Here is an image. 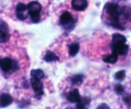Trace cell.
<instances>
[{
  "instance_id": "1",
  "label": "cell",
  "mask_w": 131,
  "mask_h": 109,
  "mask_svg": "<svg viewBox=\"0 0 131 109\" xmlns=\"http://www.w3.org/2000/svg\"><path fill=\"white\" fill-rule=\"evenodd\" d=\"M106 11L110 15L113 25L120 29H124V28L119 23V17L120 14H122V8H120L118 5L115 3L107 4Z\"/></svg>"
},
{
  "instance_id": "2",
  "label": "cell",
  "mask_w": 131,
  "mask_h": 109,
  "mask_svg": "<svg viewBox=\"0 0 131 109\" xmlns=\"http://www.w3.org/2000/svg\"><path fill=\"white\" fill-rule=\"evenodd\" d=\"M28 10L29 15H30L32 22L37 23L40 21V12L42 10V5L36 1H31L28 5Z\"/></svg>"
},
{
  "instance_id": "3",
  "label": "cell",
  "mask_w": 131,
  "mask_h": 109,
  "mask_svg": "<svg viewBox=\"0 0 131 109\" xmlns=\"http://www.w3.org/2000/svg\"><path fill=\"white\" fill-rule=\"evenodd\" d=\"M0 67L4 72H8L10 70L15 71L18 69V65L14 60L9 57H5L1 59Z\"/></svg>"
},
{
  "instance_id": "4",
  "label": "cell",
  "mask_w": 131,
  "mask_h": 109,
  "mask_svg": "<svg viewBox=\"0 0 131 109\" xmlns=\"http://www.w3.org/2000/svg\"><path fill=\"white\" fill-rule=\"evenodd\" d=\"M10 33L8 24L0 19V43H5L10 39Z\"/></svg>"
},
{
  "instance_id": "5",
  "label": "cell",
  "mask_w": 131,
  "mask_h": 109,
  "mask_svg": "<svg viewBox=\"0 0 131 109\" xmlns=\"http://www.w3.org/2000/svg\"><path fill=\"white\" fill-rule=\"evenodd\" d=\"M15 13L16 16L19 20L24 21L27 19L28 15L29 14L28 10V6L24 3H19L16 6L15 8Z\"/></svg>"
},
{
  "instance_id": "6",
  "label": "cell",
  "mask_w": 131,
  "mask_h": 109,
  "mask_svg": "<svg viewBox=\"0 0 131 109\" xmlns=\"http://www.w3.org/2000/svg\"><path fill=\"white\" fill-rule=\"evenodd\" d=\"M30 82L32 88L36 93L37 96H42L43 94V84L41 82L40 80L34 78V77H31V78L30 79Z\"/></svg>"
},
{
  "instance_id": "7",
  "label": "cell",
  "mask_w": 131,
  "mask_h": 109,
  "mask_svg": "<svg viewBox=\"0 0 131 109\" xmlns=\"http://www.w3.org/2000/svg\"><path fill=\"white\" fill-rule=\"evenodd\" d=\"M126 37L120 33H114L112 37V42H111V48L112 49L116 48L120 45L124 44L126 42Z\"/></svg>"
},
{
  "instance_id": "8",
  "label": "cell",
  "mask_w": 131,
  "mask_h": 109,
  "mask_svg": "<svg viewBox=\"0 0 131 109\" xmlns=\"http://www.w3.org/2000/svg\"><path fill=\"white\" fill-rule=\"evenodd\" d=\"M75 21L73 19L71 14L69 12H65L61 15L60 17V23L61 25L67 27L71 24H74Z\"/></svg>"
},
{
  "instance_id": "9",
  "label": "cell",
  "mask_w": 131,
  "mask_h": 109,
  "mask_svg": "<svg viewBox=\"0 0 131 109\" xmlns=\"http://www.w3.org/2000/svg\"><path fill=\"white\" fill-rule=\"evenodd\" d=\"M72 6L77 11H83L88 6L87 0H72Z\"/></svg>"
},
{
  "instance_id": "10",
  "label": "cell",
  "mask_w": 131,
  "mask_h": 109,
  "mask_svg": "<svg viewBox=\"0 0 131 109\" xmlns=\"http://www.w3.org/2000/svg\"><path fill=\"white\" fill-rule=\"evenodd\" d=\"M13 98L9 94L2 93L0 94V106L6 107L12 103Z\"/></svg>"
},
{
  "instance_id": "11",
  "label": "cell",
  "mask_w": 131,
  "mask_h": 109,
  "mask_svg": "<svg viewBox=\"0 0 131 109\" xmlns=\"http://www.w3.org/2000/svg\"><path fill=\"white\" fill-rule=\"evenodd\" d=\"M81 99L78 89L75 88L70 91L67 96V100L71 103H78Z\"/></svg>"
},
{
  "instance_id": "12",
  "label": "cell",
  "mask_w": 131,
  "mask_h": 109,
  "mask_svg": "<svg viewBox=\"0 0 131 109\" xmlns=\"http://www.w3.org/2000/svg\"><path fill=\"white\" fill-rule=\"evenodd\" d=\"M112 50L113 52L118 54V55H125L129 51V46L127 44H125V43Z\"/></svg>"
},
{
  "instance_id": "13",
  "label": "cell",
  "mask_w": 131,
  "mask_h": 109,
  "mask_svg": "<svg viewBox=\"0 0 131 109\" xmlns=\"http://www.w3.org/2000/svg\"><path fill=\"white\" fill-rule=\"evenodd\" d=\"M118 58V55L113 52L112 54H111V55L105 56L103 58V61L106 63L113 64L117 62Z\"/></svg>"
},
{
  "instance_id": "14",
  "label": "cell",
  "mask_w": 131,
  "mask_h": 109,
  "mask_svg": "<svg viewBox=\"0 0 131 109\" xmlns=\"http://www.w3.org/2000/svg\"><path fill=\"white\" fill-rule=\"evenodd\" d=\"M43 60L47 62H51L56 61V60H59V58L55 55L54 53L52 51H48L46 54L45 55L44 57H43Z\"/></svg>"
},
{
  "instance_id": "15",
  "label": "cell",
  "mask_w": 131,
  "mask_h": 109,
  "mask_svg": "<svg viewBox=\"0 0 131 109\" xmlns=\"http://www.w3.org/2000/svg\"><path fill=\"white\" fill-rule=\"evenodd\" d=\"M79 44L78 43H74L70 45L69 48V55L71 56H74L78 54L79 50Z\"/></svg>"
},
{
  "instance_id": "16",
  "label": "cell",
  "mask_w": 131,
  "mask_h": 109,
  "mask_svg": "<svg viewBox=\"0 0 131 109\" xmlns=\"http://www.w3.org/2000/svg\"><path fill=\"white\" fill-rule=\"evenodd\" d=\"M31 76V77H34V78H38V79H42V78H44L45 74L43 72V71L41 70V69H33L31 70L30 73Z\"/></svg>"
},
{
  "instance_id": "17",
  "label": "cell",
  "mask_w": 131,
  "mask_h": 109,
  "mask_svg": "<svg viewBox=\"0 0 131 109\" xmlns=\"http://www.w3.org/2000/svg\"><path fill=\"white\" fill-rule=\"evenodd\" d=\"M72 83L75 85H80L83 83V78L81 75H75L72 79Z\"/></svg>"
},
{
  "instance_id": "18",
  "label": "cell",
  "mask_w": 131,
  "mask_h": 109,
  "mask_svg": "<svg viewBox=\"0 0 131 109\" xmlns=\"http://www.w3.org/2000/svg\"><path fill=\"white\" fill-rule=\"evenodd\" d=\"M125 78V71L124 70L120 71L115 74V78L118 80L122 81Z\"/></svg>"
},
{
  "instance_id": "19",
  "label": "cell",
  "mask_w": 131,
  "mask_h": 109,
  "mask_svg": "<svg viewBox=\"0 0 131 109\" xmlns=\"http://www.w3.org/2000/svg\"><path fill=\"white\" fill-rule=\"evenodd\" d=\"M115 91L118 94H122L124 92V88L121 85H116L115 88Z\"/></svg>"
},
{
  "instance_id": "20",
  "label": "cell",
  "mask_w": 131,
  "mask_h": 109,
  "mask_svg": "<svg viewBox=\"0 0 131 109\" xmlns=\"http://www.w3.org/2000/svg\"><path fill=\"white\" fill-rule=\"evenodd\" d=\"M124 100L127 104L128 105H130L131 104V96H129V95H127L125 97H124Z\"/></svg>"
},
{
  "instance_id": "21",
  "label": "cell",
  "mask_w": 131,
  "mask_h": 109,
  "mask_svg": "<svg viewBox=\"0 0 131 109\" xmlns=\"http://www.w3.org/2000/svg\"><path fill=\"white\" fill-rule=\"evenodd\" d=\"M105 105H106V104L102 103V105H101L99 106H98V107H97V108H110V107H109V106H104Z\"/></svg>"
},
{
  "instance_id": "22",
  "label": "cell",
  "mask_w": 131,
  "mask_h": 109,
  "mask_svg": "<svg viewBox=\"0 0 131 109\" xmlns=\"http://www.w3.org/2000/svg\"><path fill=\"white\" fill-rule=\"evenodd\" d=\"M1 58H0V61H1Z\"/></svg>"
}]
</instances>
